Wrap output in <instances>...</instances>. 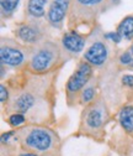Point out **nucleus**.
Instances as JSON below:
<instances>
[{
  "label": "nucleus",
  "instance_id": "f257e3e1",
  "mask_svg": "<svg viewBox=\"0 0 133 156\" xmlns=\"http://www.w3.org/2000/svg\"><path fill=\"white\" fill-rule=\"evenodd\" d=\"M57 71L48 74H33L25 69L20 78L12 81L10 101L4 107L8 114L21 113L27 118V124L47 125L54 116V84Z\"/></svg>",
  "mask_w": 133,
  "mask_h": 156
},
{
  "label": "nucleus",
  "instance_id": "f03ea898",
  "mask_svg": "<svg viewBox=\"0 0 133 156\" xmlns=\"http://www.w3.org/2000/svg\"><path fill=\"white\" fill-rule=\"evenodd\" d=\"M15 130L16 135L14 141L22 149L45 156H61V138L48 125L25 124Z\"/></svg>",
  "mask_w": 133,
  "mask_h": 156
},
{
  "label": "nucleus",
  "instance_id": "7ed1b4c3",
  "mask_svg": "<svg viewBox=\"0 0 133 156\" xmlns=\"http://www.w3.org/2000/svg\"><path fill=\"white\" fill-rule=\"evenodd\" d=\"M64 63L59 42L47 40L30 47V58L26 69L33 74H48Z\"/></svg>",
  "mask_w": 133,
  "mask_h": 156
},
{
  "label": "nucleus",
  "instance_id": "20e7f679",
  "mask_svg": "<svg viewBox=\"0 0 133 156\" xmlns=\"http://www.w3.org/2000/svg\"><path fill=\"white\" fill-rule=\"evenodd\" d=\"M110 120V110L106 101L101 97L86 105L80 115L78 134L101 141L106 133V125Z\"/></svg>",
  "mask_w": 133,
  "mask_h": 156
},
{
  "label": "nucleus",
  "instance_id": "39448f33",
  "mask_svg": "<svg viewBox=\"0 0 133 156\" xmlns=\"http://www.w3.org/2000/svg\"><path fill=\"white\" fill-rule=\"evenodd\" d=\"M111 5L112 0H71L68 16L69 30L80 26H94L100 15Z\"/></svg>",
  "mask_w": 133,
  "mask_h": 156
},
{
  "label": "nucleus",
  "instance_id": "423d86ee",
  "mask_svg": "<svg viewBox=\"0 0 133 156\" xmlns=\"http://www.w3.org/2000/svg\"><path fill=\"white\" fill-rule=\"evenodd\" d=\"M30 47L17 38L3 36L0 40V63L8 69H22L27 66Z\"/></svg>",
  "mask_w": 133,
  "mask_h": 156
},
{
  "label": "nucleus",
  "instance_id": "0eeeda50",
  "mask_svg": "<svg viewBox=\"0 0 133 156\" xmlns=\"http://www.w3.org/2000/svg\"><path fill=\"white\" fill-rule=\"evenodd\" d=\"M94 78V67L86 61L78 62L74 72L70 74L65 83V99L69 107L79 104V97L88 83Z\"/></svg>",
  "mask_w": 133,
  "mask_h": 156
},
{
  "label": "nucleus",
  "instance_id": "6e6552de",
  "mask_svg": "<svg viewBox=\"0 0 133 156\" xmlns=\"http://www.w3.org/2000/svg\"><path fill=\"white\" fill-rule=\"evenodd\" d=\"M49 25L47 21L37 20V19H26L25 21L18 24L15 29V36L20 42L28 47L40 45L49 40Z\"/></svg>",
  "mask_w": 133,
  "mask_h": 156
},
{
  "label": "nucleus",
  "instance_id": "1a4fd4ad",
  "mask_svg": "<svg viewBox=\"0 0 133 156\" xmlns=\"http://www.w3.org/2000/svg\"><path fill=\"white\" fill-rule=\"evenodd\" d=\"M110 58H111V47L108 42L106 41L104 34H101L99 29L96 31L94 29V35H91L90 44L85 50V52L83 53V60L86 61L94 68L99 69L107 65Z\"/></svg>",
  "mask_w": 133,
  "mask_h": 156
},
{
  "label": "nucleus",
  "instance_id": "9d476101",
  "mask_svg": "<svg viewBox=\"0 0 133 156\" xmlns=\"http://www.w3.org/2000/svg\"><path fill=\"white\" fill-rule=\"evenodd\" d=\"M88 44V36L78 32L77 30H68L61 37V50L63 55V60L78 57L85 48Z\"/></svg>",
  "mask_w": 133,
  "mask_h": 156
},
{
  "label": "nucleus",
  "instance_id": "9b49d317",
  "mask_svg": "<svg viewBox=\"0 0 133 156\" xmlns=\"http://www.w3.org/2000/svg\"><path fill=\"white\" fill-rule=\"evenodd\" d=\"M70 6L71 0H51L46 15V21L48 25L53 29L62 30L65 19L69 16Z\"/></svg>",
  "mask_w": 133,
  "mask_h": 156
},
{
  "label": "nucleus",
  "instance_id": "f8f14e48",
  "mask_svg": "<svg viewBox=\"0 0 133 156\" xmlns=\"http://www.w3.org/2000/svg\"><path fill=\"white\" fill-rule=\"evenodd\" d=\"M51 0H27L25 14L26 19H37V20H42L47 15L48 5Z\"/></svg>",
  "mask_w": 133,
  "mask_h": 156
},
{
  "label": "nucleus",
  "instance_id": "ddd939ff",
  "mask_svg": "<svg viewBox=\"0 0 133 156\" xmlns=\"http://www.w3.org/2000/svg\"><path fill=\"white\" fill-rule=\"evenodd\" d=\"M121 128L129 135H133V104H125L117 114Z\"/></svg>",
  "mask_w": 133,
  "mask_h": 156
},
{
  "label": "nucleus",
  "instance_id": "4468645a",
  "mask_svg": "<svg viewBox=\"0 0 133 156\" xmlns=\"http://www.w3.org/2000/svg\"><path fill=\"white\" fill-rule=\"evenodd\" d=\"M98 89H99V81L96 78H92V80L88 83V86L84 88V90L81 92L80 97H79V104L83 107H86L89 104H91L92 102L96 101L98 97Z\"/></svg>",
  "mask_w": 133,
  "mask_h": 156
},
{
  "label": "nucleus",
  "instance_id": "2eb2a0df",
  "mask_svg": "<svg viewBox=\"0 0 133 156\" xmlns=\"http://www.w3.org/2000/svg\"><path fill=\"white\" fill-rule=\"evenodd\" d=\"M2 156H45V155H40V154L25 150L16 141L12 140L9 144L2 145Z\"/></svg>",
  "mask_w": 133,
  "mask_h": 156
},
{
  "label": "nucleus",
  "instance_id": "dca6fc26",
  "mask_svg": "<svg viewBox=\"0 0 133 156\" xmlns=\"http://www.w3.org/2000/svg\"><path fill=\"white\" fill-rule=\"evenodd\" d=\"M116 32L127 41L133 40V15L123 17L117 26Z\"/></svg>",
  "mask_w": 133,
  "mask_h": 156
},
{
  "label": "nucleus",
  "instance_id": "f3484780",
  "mask_svg": "<svg viewBox=\"0 0 133 156\" xmlns=\"http://www.w3.org/2000/svg\"><path fill=\"white\" fill-rule=\"evenodd\" d=\"M20 0H0V10H2V17L9 19L17 10Z\"/></svg>",
  "mask_w": 133,
  "mask_h": 156
},
{
  "label": "nucleus",
  "instance_id": "a211bd4d",
  "mask_svg": "<svg viewBox=\"0 0 133 156\" xmlns=\"http://www.w3.org/2000/svg\"><path fill=\"white\" fill-rule=\"evenodd\" d=\"M6 122L11 128L18 129V128L24 126L25 124H27V118L25 114H21V113H11L8 115Z\"/></svg>",
  "mask_w": 133,
  "mask_h": 156
},
{
  "label": "nucleus",
  "instance_id": "6ab92c4d",
  "mask_svg": "<svg viewBox=\"0 0 133 156\" xmlns=\"http://www.w3.org/2000/svg\"><path fill=\"white\" fill-rule=\"evenodd\" d=\"M118 65L133 69V55L131 51H123L118 56Z\"/></svg>",
  "mask_w": 133,
  "mask_h": 156
},
{
  "label": "nucleus",
  "instance_id": "aec40b11",
  "mask_svg": "<svg viewBox=\"0 0 133 156\" xmlns=\"http://www.w3.org/2000/svg\"><path fill=\"white\" fill-rule=\"evenodd\" d=\"M10 97H11V93H10L9 86L5 83H2L0 84V102H2L3 107L8 104V102L10 101Z\"/></svg>",
  "mask_w": 133,
  "mask_h": 156
},
{
  "label": "nucleus",
  "instance_id": "412c9836",
  "mask_svg": "<svg viewBox=\"0 0 133 156\" xmlns=\"http://www.w3.org/2000/svg\"><path fill=\"white\" fill-rule=\"evenodd\" d=\"M121 83L125 87L133 88V74H123L121 77Z\"/></svg>",
  "mask_w": 133,
  "mask_h": 156
},
{
  "label": "nucleus",
  "instance_id": "4be33fe9",
  "mask_svg": "<svg viewBox=\"0 0 133 156\" xmlns=\"http://www.w3.org/2000/svg\"><path fill=\"white\" fill-rule=\"evenodd\" d=\"M104 36H105L106 40H111L115 44H120L122 40V37L117 32H107V34H104Z\"/></svg>",
  "mask_w": 133,
  "mask_h": 156
},
{
  "label": "nucleus",
  "instance_id": "5701e85b",
  "mask_svg": "<svg viewBox=\"0 0 133 156\" xmlns=\"http://www.w3.org/2000/svg\"><path fill=\"white\" fill-rule=\"evenodd\" d=\"M120 3V0H112V5H116Z\"/></svg>",
  "mask_w": 133,
  "mask_h": 156
},
{
  "label": "nucleus",
  "instance_id": "b1692460",
  "mask_svg": "<svg viewBox=\"0 0 133 156\" xmlns=\"http://www.w3.org/2000/svg\"><path fill=\"white\" fill-rule=\"evenodd\" d=\"M129 51H131L132 55H133V42H132V45H131V47H129Z\"/></svg>",
  "mask_w": 133,
  "mask_h": 156
}]
</instances>
